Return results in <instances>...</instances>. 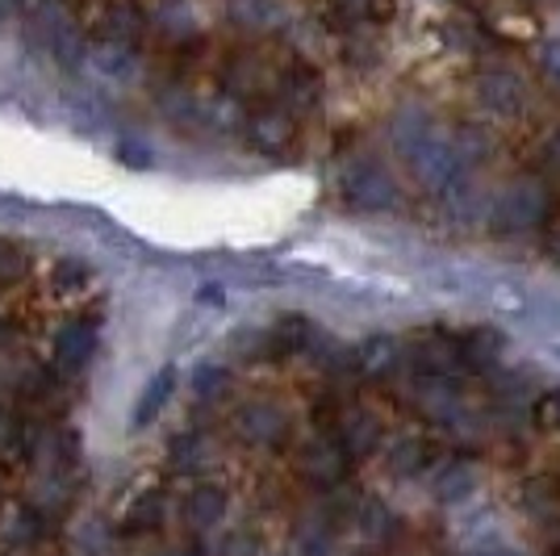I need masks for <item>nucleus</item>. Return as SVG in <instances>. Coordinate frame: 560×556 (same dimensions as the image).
Returning <instances> with one entry per match:
<instances>
[{"label":"nucleus","instance_id":"ddd939ff","mask_svg":"<svg viewBox=\"0 0 560 556\" xmlns=\"http://www.w3.org/2000/svg\"><path fill=\"white\" fill-rule=\"evenodd\" d=\"M314 339H318V326L310 323V318H302V314H284V318L268 331V356H277V360H284V356H302Z\"/></svg>","mask_w":560,"mask_h":556},{"label":"nucleus","instance_id":"c85d7f7f","mask_svg":"<svg viewBox=\"0 0 560 556\" xmlns=\"http://www.w3.org/2000/svg\"><path fill=\"white\" fill-rule=\"evenodd\" d=\"M348 13H360V18H385L394 9V0H339Z\"/></svg>","mask_w":560,"mask_h":556},{"label":"nucleus","instance_id":"aec40b11","mask_svg":"<svg viewBox=\"0 0 560 556\" xmlns=\"http://www.w3.org/2000/svg\"><path fill=\"white\" fill-rule=\"evenodd\" d=\"M435 135V126H431V117L422 114V109H406V114H397L394 121V147H397V155H415L422 142Z\"/></svg>","mask_w":560,"mask_h":556},{"label":"nucleus","instance_id":"f8f14e48","mask_svg":"<svg viewBox=\"0 0 560 556\" xmlns=\"http://www.w3.org/2000/svg\"><path fill=\"white\" fill-rule=\"evenodd\" d=\"M96 351V331L89 323H71L55 339V364L63 372H80Z\"/></svg>","mask_w":560,"mask_h":556},{"label":"nucleus","instance_id":"423d86ee","mask_svg":"<svg viewBox=\"0 0 560 556\" xmlns=\"http://www.w3.org/2000/svg\"><path fill=\"white\" fill-rule=\"evenodd\" d=\"M247 139L256 151L264 155H289L293 151V142H298V121L293 114H284V109H259L252 121H247Z\"/></svg>","mask_w":560,"mask_h":556},{"label":"nucleus","instance_id":"e433bc0d","mask_svg":"<svg viewBox=\"0 0 560 556\" xmlns=\"http://www.w3.org/2000/svg\"><path fill=\"white\" fill-rule=\"evenodd\" d=\"M548 255H552V264L560 268V227L552 231V239H548Z\"/></svg>","mask_w":560,"mask_h":556},{"label":"nucleus","instance_id":"4be33fe9","mask_svg":"<svg viewBox=\"0 0 560 556\" xmlns=\"http://www.w3.org/2000/svg\"><path fill=\"white\" fill-rule=\"evenodd\" d=\"M385 464H389V473H394V477H415V473H422V468L431 464V443L427 440H397L394 448H389Z\"/></svg>","mask_w":560,"mask_h":556},{"label":"nucleus","instance_id":"7c9ffc66","mask_svg":"<svg viewBox=\"0 0 560 556\" xmlns=\"http://www.w3.org/2000/svg\"><path fill=\"white\" fill-rule=\"evenodd\" d=\"M539 68H544V76H548V80L560 89V38H552V43L544 47V55H539Z\"/></svg>","mask_w":560,"mask_h":556},{"label":"nucleus","instance_id":"6ab92c4d","mask_svg":"<svg viewBox=\"0 0 560 556\" xmlns=\"http://www.w3.org/2000/svg\"><path fill=\"white\" fill-rule=\"evenodd\" d=\"M472 489H477V473H472V464H465V461L444 464V468L435 473V482H431V494H435L440 502H465Z\"/></svg>","mask_w":560,"mask_h":556},{"label":"nucleus","instance_id":"f257e3e1","mask_svg":"<svg viewBox=\"0 0 560 556\" xmlns=\"http://www.w3.org/2000/svg\"><path fill=\"white\" fill-rule=\"evenodd\" d=\"M548 218V185L539 176H518L493 197L490 227L498 234H523L544 227Z\"/></svg>","mask_w":560,"mask_h":556},{"label":"nucleus","instance_id":"f704fd0d","mask_svg":"<svg viewBox=\"0 0 560 556\" xmlns=\"http://www.w3.org/2000/svg\"><path fill=\"white\" fill-rule=\"evenodd\" d=\"M544 160H548L560 172V130L552 135V139H548V151H544Z\"/></svg>","mask_w":560,"mask_h":556},{"label":"nucleus","instance_id":"393cba45","mask_svg":"<svg viewBox=\"0 0 560 556\" xmlns=\"http://www.w3.org/2000/svg\"><path fill=\"white\" fill-rule=\"evenodd\" d=\"M226 385H231V372L222 369V364H201L197 377H192V390H197V397H206V402L222 394Z\"/></svg>","mask_w":560,"mask_h":556},{"label":"nucleus","instance_id":"39448f33","mask_svg":"<svg viewBox=\"0 0 560 556\" xmlns=\"http://www.w3.org/2000/svg\"><path fill=\"white\" fill-rule=\"evenodd\" d=\"M348 468H351V456L339 448L335 436H323V440H314L302 452V477L318 489H335L348 477Z\"/></svg>","mask_w":560,"mask_h":556},{"label":"nucleus","instance_id":"cd10ccee","mask_svg":"<svg viewBox=\"0 0 560 556\" xmlns=\"http://www.w3.org/2000/svg\"><path fill=\"white\" fill-rule=\"evenodd\" d=\"M55 280H59V285H68V289H75V285H84V280H89V268H84L80 259H59Z\"/></svg>","mask_w":560,"mask_h":556},{"label":"nucleus","instance_id":"7ed1b4c3","mask_svg":"<svg viewBox=\"0 0 560 556\" xmlns=\"http://www.w3.org/2000/svg\"><path fill=\"white\" fill-rule=\"evenodd\" d=\"M410 167H415V176H419L427 188H444L447 193V188L468 172V155L460 151V142L444 139V135L435 130V135L410 155Z\"/></svg>","mask_w":560,"mask_h":556},{"label":"nucleus","instance_id":"a211bd4d","mask_svg":"<svg viewBox=\"0 0 560 556\" xmlns=\"http://www.w3.org/2000/svg\"><path fill=\"white\" fill-rule=\"evenodd\" d=\"M167 514V502L160 489H147V494H139L135 502H130V510H126V519H121V532L126 535H147L155 532L160 523H164Z\"/></svg>","mask_w":560,"mask_h":556},{"label":"nucleus","instance_id":"4468645a","mask_svg":"<svg viewBox=\"0 0 560 556\" xmlns=\"http://www.w3.org/2000/svg\"><path fill=\"white\" fill-rule=\"evenodd\" d=\"M226 514V489L222 486H197L185 498V523L192 532H210Z\"/></svg>","mask_w":560,"mask_h":556},{"label":"nucleus","instance_id":"2f4dec72","mask_svg":"<svg viewBox=\"0 0 560 556\" xmlns=\"http://www.w3.org/2000/svg\"><path fill=\"white\" fill-rule=\"evenodd\" d=\"M18 440H22V427H18V418L9 415V410H0V452H4V448H13Z\"/></svg>","mask_w":560,"mask_h":556},{"label":"nucleus","instance_id":"72a5a7b5","mask_svg":"<svg viewBox=\"0 0 560 556\" xmlns=\"http://www.w3.org/2000/svg\"><path fill=\"white\" fill-rule=\"evenodd\" d=\"M197 302H201V305H222V289H218V285H206V289L197 293Z\"/></svg>","mask_w":560,"mask_h":556},{"label":"nucleus","instance_id":"6e6552de","mask_svg":"<svg viewBox=\"0 0 560 556\" xmlns=\"http://www.w3.org/2000/svg\"><path fill=\"white\" fill-rule=\"evenodd\" d=\"M477 101H481V109H490V114L514 117V114H523V105H527V89H523V80H518L514 71H486V76L477 80Z\"/></svg>","mask_w":560,"mask_h":556},{"label":"nucleus","instance_id":"dca6fc26","mask_svg":"<svg viewBox=\"0 0 560 556\" xmlns=\"http://www.w3.org/2000/svg\"><path fill=\"white\" fill-rule=\"evenodd\" d=\"M502 348H506V339L493 326L460 331V360H465V369H490L493 360L502 356Z\"/></svg>","mask_w":560,"mask_h":556},{"label":"nucleus","instance_id":"1a4fd4ad","mask_svg":"<svg viewBox=\"0 0 560 556\" xmlns=\"http://www.w3.org/2000/svg\"><path fill=\"white\" fill-rule=\"evenodd\" d=\"M238 436L252 443V448H277V443L289 440V418L280 406H268V402H256L238 415Z\"/></svg>","mask_w":560,"mask_h":556},{"label":"nucleus","instance_id":"0eeeda50","mask_svg":"<svg viewBox=\"0 0 560 556\" xmlns=\"http://www.w3.org/2000/svg\"><path fill=\"white\" fill-rule=\"evenodd\" d=\"M272 89H277L284 114H310L318 105V96H323V80H318V71L310 68V63H289L277 76Z\"/></svg>","mask_w":560,"mask_h":556},{"label":"nucleus","instance_id":"473e14b6","mask_svg":"<svg viewBox=\"0 0 560 556\" xmlns=\"http://www.w3.org/2000/svg\"><path fill=\"white\" fill-rule=\"evenodd\" d=\"M468 556H523V553H514L506 544H486V548H477V553H468Z\"/></svg>","mask_w":560,"mask_h":556},{"label":"nucleus","instance_id":"f3484780","mask_svg":"<svg viewBox=\"0 0 560 556\" xmlns=\"http://www.w3.org/2000/svg\"><path fill=\"white\" fill-rule=\"evenodd\" d=\"M4 544L9 548H34L43 535H47V514L38 507H18V510H9V519H4Z\"/></svg>","mask_w":560,"mask_h":556},{"label":"nucleus","instance_id":"c9c22d12","mask_svg":"<svg viewBox=\"0 0 560 556\" xmlns=\"http://www.w3.org/2000/svg\"><path fill=\"white\" fill-rule=\"evenodd\" d=\"M160 556H206V553H201L197 544H176V548H164Z\"/></svg>","mask_w":560,"mask_h":556},{"label":"nucleus","instance_id":"c756f323","mask_svg":"<svg viewBox=\"0 0 560 556\" xmlns=\"http://www.w3.org/2000/svg\"><path fill=\"white\" fill-rule=\"evenodd\" d=\"M222 556H256V535L252 532H231L222 544Z\"/></svg>","mask_w":560,"mask_h":556},{"label":"nucleus","instance_id":"5701e85b","mask_svg":"<svg viewBox=\"0 0 560 556\" xmlns=\"http://www.w3.org/2000/svg\"><path fill=\"white\" fill-rule=\"evenodd\" d=\"M360 532L369 535L373 544H389L401 532V523H397V514L385 502H364V510H360Z\"/></svg>","mask_w":560,"mask_h":556},{"label":"nucleus","instance_id":"b1692460","mask_svg":"<svg viewBox=\"0 0 560 556\" xmlns=\"http://www.w3.org/2000/svg\"><path fill=\"white\" fill-rule=\"evenodd\" d=\"M298 556H335V535L327 523H310L298 535Z\"/></svg>","mask_w":560,"mask_h":556},{"label":"nucleus","instance_id":"2eb2a0df","mask_svg":"<svg viewBox=\"0 0 560 556\" xmlns=\"http://www.w3.org/2000/svg\"><path fill=\"white\" fill-rule=\"evenodd\" d=\"M355 364L360 372H369V377H389L406 364V356H401V344H397L394 335H373L369 344H360L355 348Z\"/></svg>","mask_w":560,"mask_h":556},{"label":"nucleus","instance_id":"4c0bfd02","mask_svg":"<svg viewBox=\"0 0 560 556\" xmlns=\"http://www.w3.org/2000/svg\"><path fill=\"white\" fill-rule=\"evenodd\" d=\"M4 556H30V553H25V548H9Z\"/></svg>","mask_w":560,"mask_h":556},{"label":"nucleus","instance_id":"a878e982","mask_svg":"<svg viewBox=\"0 0 560 556\" xmlns=\"http://www.w3.org/2000/svg\"><path fill=\"white\" fill-rule=\"evenodd\" d=\"M172 461H176V468H201V461H206V443L197 440V436L176 440L172 443Z\"/></svg>","mask_w":560,"mask_h":556},{"label":"nucleus","instance_id":"20e7f679","mask_svg":"<svg viewBox=\"0 0 560 556\" xmlns=\"http://www.w3.org/2000/svg\"><path fill=\"white\" fill-rule=\"evenodd\" d=\"M406 364L419 372V377H452V372L465 369L460 360V335H447V331H422L415 335L406 348Z\"/></svg>","mask_w":560,"mask_h":556},{"label":"nucleus","instance_id":"9b49d317","mask_svg":"<svg viewBox=\"0 0 560 556\" xmlns=\"http://www.w3.org/2000/svg\"><path fill=\"white\" fill-rule=\"evenodd\" d=\"M172 394H176V369L167 364V369H160L147 385H142L139 402H135V410H130V427H135V431L151 427V422L160 418V410L167 406V397Z\"/></svg>","mask_w":560,"mask_h":556},{"label":"nucleus","instance_id":"9d476101","mask_svg":"<svg viewBox=\"0 0 560 556\" xmlns=\"http://www.w3.org/2000/svg\"><path fill=\"white\" fill-rule=\"evenodd\" d=\"M339 448L348 452L351 461H360V456H373L376 443H381V422H376L369 410H348V415L339 418Z\"/></svg>","mask_w":560,"mask_h":556},{"label":"nucleus","instance_id":"412c9836","mask_svg":"<svg viewBox=\"0 0 560 556\" xmlns=\"http://www.w3.org/2000/svg\"><path fill=\"white\" fill-rule=\"evenodd\" d=\"M231 18L247 30H272L284 22V4L280 0H231Z\"/></svg>","mask_w":560,"mask_h":556},{"label":"nucleus","instance_id":"bb28decb","mask_svg":"<svg viewBox=\"0 0 560 556\" xmlns=\"http://www.w3.org/2000/svg\"><path fill=\"white\" fill-rule=\"evenodd\" d=\"M536 422L539 427H548V431H560V390L557 394H548V397H539Z\"/></svg>","mask_w":560,"mask_h":556},{"label":"nucleus","instance_id":"f03ea898","mask_svg":"<svg viewBox=\"0 0 560 556\" xmlns=\"http://www.w3.org/2000/svg\"><path fill=\"white\" fill-rule=\"evenodd\" d=\"M339 193L351 209H394L397 206V185L394 176L381 167L376 160H355L343 167V181H339Z\"/></svg>","mask_w":560,"mask_h":556}]
</instances>
